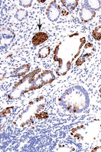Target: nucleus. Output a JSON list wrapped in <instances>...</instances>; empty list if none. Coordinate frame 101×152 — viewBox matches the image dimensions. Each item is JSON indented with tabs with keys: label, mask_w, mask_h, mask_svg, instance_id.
Returning <instances> with one entry per match:
<instances>
[{
	"label": "nucleus",
	"mask_w": 101,
	"mask_h": 152,
	"mask_svg": "<svg viewBox=\"0 0 101 152\" xmlns=\"http://www.w3.org/2000/svg\"><path fill=\"white\" fill-rule=\"evenodd\" d=\"M61 7L56 1H52L46 10V15L49 20L52 22L58 20L61 15Z\"/></svg>",
	"instance_id": "2"
},
{
	"label": "nucleus",
	"mask_w": 101,
	"mask_h": 152,
	"mask_svg": "<svg viewBox=\"0 0 101 152\" xmlns=\"http://www.w3.org/2000/svg\"><path fill=\"white\" fill-rule=\"evenodd\" d=\"M96 12L86 6H83L79 11V17L84 22H88L96 16Z\"/></svg>",
	"instance_id": "3"
},
{
	"label": "nucleus",
	"mask_w": 101,
	"mask_h": 152,
	"mask_svg": "<svg viewBox=\"0 0 101 152\" xmlns=\"http://www.w3.org/2000/svg\"><path fill=\"white\" fill-rule=\"evenodd\" d=\"M92 37L95 40L100 41L101 39V25L98 26L93 29Z\"/></svg>",
	"instance_id": "9"
},
{
	"label": "nucleus",
	"mask_w": 101,
	"mask_h": 152,
	"mask_svg": "<svg viewBox=\"0 0 101 152\" xmlns=\"http://www.w3.org/2000/svg\"><path fill=\"white\" fill-rule=\"evenodd\" d=\"M99 92H100V97H101V88L100 89V90H99Z\"/></svg>",
	"instance_id": "12"
},
{
	"label": "nucleus",
	"mask_w": 101,
	"mask_h": 152,
	"mask_svg": "<svg viewBox=\"0 0 101 152\" xmlns=\"http://www.w3.org/2000/svg\"><path fill=\"white\" fill-rule=\"evenodd\" d=\"M28 13L27 11L25 10L24 9H19L16 12L15 15V17L18 20H23L26 19L28 17Z\"/></svg>",
	"instance_id": "8"
},
{
	"label": "nucleus",
	"mask_w": 101,
	"mask_h": 152,
	"mask_svg": "<svg viewBox=\"0 0 101 152\" xmlns=\"http://www.w3.org/2000/svg\"><path fill=\"white\" fill-rule=\"evenodd\" d=\"M49 38V35L44 32H38L32 38V43L35 46H37L44 43Z\"/></svg>",
	"instance_id": "4"
},
{
	"label": "nucleus",
	"mask_w": 101,
	"mask_h": 152,
	"mask_svg": "<svg viewBox=\"0 0 101 152\" xmlns=\"http://www.w3.org/2000/svg\"><path fill=\"white\" fill-rule=\"evenodd\" d=\"M85 6L93 11H98L101 8V1H85Z\"/></svg>",
	"instance_id": "5"
},
{
	"label": "nucleus",
	"mask_w": 101,
	"mask_h": 152,
	"mask_svg": "<svg viewBox=\"0 0 101 152\" xmlns=\"http://www.w3.org/2000/svg\"><path fill=\"white\" fill-rule=\"evenodd\" d=\"M51 52V48L49 47H44L41 48L38 52V57L41 59H44Z\"/></svg>",
	"instance_id": "7"
},
{
	"label": "nucleus",
	"mask_w": 101,
	"mask_h": 152,
	"mask_svg": "<svg viewBox=\"0 0 101 152\" xmlns=\"http://www.w3.org/2000/svg\"><path fill=\"white\" fill-rule=\"evenodd\" d=\"M32 1H19L20 5L24 7H29L32 6Z\"/></svg>",
	"instance_id": "10"
},
{
	"label": "nucleus",
	"mask_w": 101,
	"mask_h": 152,
	"mask_svg": "<svg viewBox=\"0 0 101 152\" xmlns=\"http://www.w3.org/2000/svg\"><path fill=\"white\" fill-rule=\"evenodd\" d=\"M92 152H101V147H97L92 150Z\"/></svg>",
	"instance_id": "11"
},
{
	"label": "nucleus",
	"mask_w": 101,
	"mask_h": 152,
	"mask_svg": "<svg viewBox=\"0 0 101 152\" xmlns=\"http://www.w3.org/2000/svg\"><path fill=\"white\" fill-rule=\"evenodd\" d=\"M59 100L63 108L72 113H81L85 111L89 107L90 101L88 93L80 86L68 88Z\"/></svg>",
	"instance_id": "1"
},
{
	"label": "nucleus",
	"mask_w": 101,
	"mask_h": 152,
	"mask_svg": "<svg viewBox=\"0 0 101 152\" xmlns=\"http://www.w3.org/2000/svg\"><path fill=\"white\" fill-rule=\"evenodd\" d=\"M61 3L69 11H73L78 4V1H61Z\"/></svg>",
	"instance_id": "6"
}]
</instances>
